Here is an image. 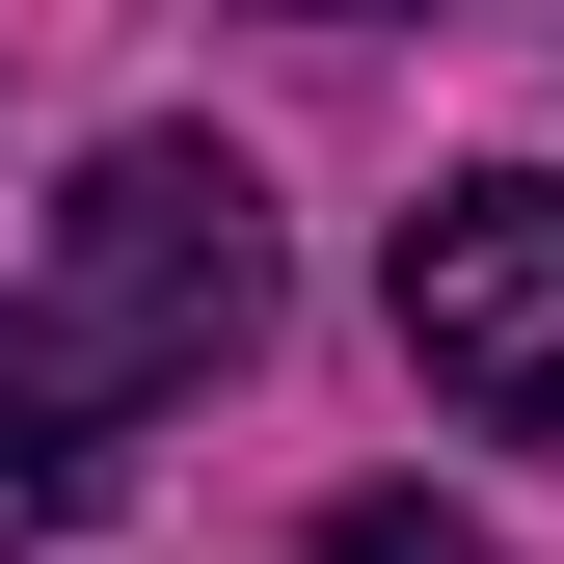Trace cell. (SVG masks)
<instances>
[{
  "instance_id": "1",
  "label": "cell",
  "mask_w": 564,
  "mask_h": 564,
  "mask_svg": "<svg viewBox=\"0 0 564 564\" xmlns=\"http://www.w3.org/2000/svg\"><path fill=\"white\" fill-rule=\"evenodd\" d=\"M54 349H82L108 403H188L269 349V188L216 134H108L82 188H54Z\"/></svg>"
},
{
  "instance_id": "2",
  "label": "cell",
  "mask_w": 564,
  "mask_h": 564,
  "mask_svg": "<svg viewBox=\"0 0 564 564\" xmlns=\"http://www.w3.org/2000/svg\"><path fill=\"white\" fill-rule=\"evenodd\" d=\"M403 349H431V403H484V431H564V188L484 162L403 216Z\"/></svg>"
},
{
  "instance_id": "3",
  "label": "cell",
  "mask_w": 564,
  "mask_h": 564,
  "mask_svg": "<svg viewBox=\"0 0 564 564\" xmlns=\"http://www.w3.org/2000/svg\"><path fill=\"white\" fill-rule=\"evenodd\" d=\"M108 484H134V403H108L82 349H54V296H28V323H0V538H82Z\"/></svg>"
},
{
  "instance_id": "4",
  "label": "cell",
  "mask_w": 564,
  "mask_h": 564,
  "mask_svg": "<svg viewBox=\"0 0 564 564\" xmlns=\"http://www.w3.org/2000/svg\"><path fill=\"white\" fill-rule=\"evenodd\" d=\"M296 564H511V538H484V511H431V484H349Z\"/></svg>"
},
{
  "instance_id": "5",
  "label": "cell",
  "mask_w": 564,
  "mask_h": 564,
  "mask_svg": "<svg viewBox=\"0 0 564 564\" xmlns=\"http://www.w3.org/2000/svg\"><path fill=\"white\" fill-rule=\"evenodd\" d=\"M296 28H403V0H296Z\"/></svg>"
}]
</instances>
